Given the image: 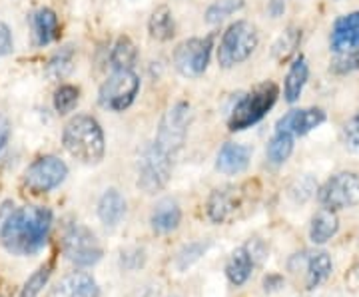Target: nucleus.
Wrapping results in <instances>:
<instances>
[{
  "label": "nucleus",
  "mask_w": 359,
  "mask_h": 297,
  "mask_svg": "<svg viewBox=\"0 0 359 297\" xmlns=\"http://www.w3.org/2000/svg\"><path fill=\"white\" fill-rule=\"evenodd\" d=\"M50 228L52 212L48 207H18L0 221V242L14 256H34L46 246Z\"/></svg>",
  "instance_id": "obj_1"
},
{
  "label": "nucleus",
  "mask_w": 359,
  "mask_h": 297,
  "mask_svg": "<svg viewBox=\"0 0 359 297\" xmlns=\"http://www.w3.org/2000/svg\"><path fill=\"white\" fill-rule=\"evenodd\" d=\"M62 142L68 154L74 156L82 164H98L106 152L104 132L96 118L78 114L68 120L62 134Z\"/></svg>",
  "instance_id": "obj_2"
},
{
  "label": "nucleus",
  "mask_w": 359,
  "mask_h": 297,
  "mask_svg": "<svg viewBox=\"0 0 359 297\" xmlns=\"http://www.w3.org/2000/svg\"><path fill=\"white\" fill-rule=\"evenodd\" d=\"M278 96H280V90L273 82L259 84L257 88H254L250 94H245L244 98L236 104V108L231 110L230 120H228V128L231 132H242L245 128H252L273 108Z\"/></svg>",
  "instance_id": "obj_3"
},
{
  "label": "nucleus",
  "mask_w": 359,
  "mask_h": 297,
  "mask_svg": "<svg viewBox=\"0 0 359 297\" xmlns=\"http://www.w3.org/2000/svg\"><path fill=\"white\" fill-rule=\"evenodd\" d=\"M256 26L248 20H238L230 25V28L224 32L218 48V62L222 68H233V66L245 62L257 48Z\"/></svg>",
  "instance_id": "obj_4"
},
{
  "label": "nucleus",
  "mask_w": 359,
  "mask_h": 297,
  "mask_svg": "<svg viewBox=\"0 0 359 297\" xmlns=\"http://www.w3.org/2000/svg\"><path fill=\"white\" fill-rule=\"evenodd\" d=\"M190 122H192V108H190V104H174L166 114H164L162 122H160V128H158V134H156L154 144L162 152H166L168 156L174 158L176 152L186 142Z\"/></svg>",
  "instance_id": "obj_5"
},
{
  "label": "nucleus",
  "mask_w": 359,
  "mask_h": 297,
  "mask_svg": "<svg viewBox=\"0 0 359 297\" xmlns=\"http://www.w3.org/2000/svg\"><path fill=\"white\" fill-rule=\"evenodd\" d=\"M172 174V156L150 144L138 160V188L144 194H156L166 188Z\"/></svg>",
  "instance_id": "obj_6"
},
{
  "label": "nucleus",
  "mask_w": 359,
  "mask_h": 297,
  "mask_svg": "<svg viewBox=\"0 0 359 297\" xmlns=\"http://www.w3.org/2000/svg\"><path fill=\"white\" fill-rule=\"evenodd\" d=\"M140 90V78L132 70H114V74L100 86V106L112 112H124L136 100Z\"/></svg>",
  "instance_id": "obj_7"
},
{
  "label": "nucleus",
  "mask_w": 359,
  "mask_h": 297,
  "mask_svg": "<svg viewBox=\"0 0 359 297\" xmlns=\"http://www.w3.org/2000/svg\"><path fill=\"white\" fill-rule=\"evenodd\" d=\"M62 251L68 261L76 263L80 268H92L102 259V247L98 244L96 235L80 223H72L66 230Z\"/></svg>",
  "instance_id": "obj_8"
},
{
  "label": "nucleus",
  "mask_w": 359,
  "mask_h": 297,
  "mask_svg": "<svg viewBox=\"0 0 359 297\" xmlns=\"http://www.w3.org/2000/svg\"><path fill=\"white\" fill-rule=\"evenodd\" d=\"M318 200L327 209H346L359 204V178L353 172H339L318 190Z\"/></svg>",
  "instance_id": "obj_9"
},
{
  "label": "nucleus",
  "mask_w": 359,
  "mask_h": 297,
  "mask_svg": "<svg viewBox=\"0 0 359 297\" xmlns=\"http://www.w3.org/2000/svg\"><path fill=\"white\" fill-rule=\"evenodd\" d=\"M68 176L66 164L56 156H42L25 172V186L32 194H46L58 188Z\"/></svg>",
  "instance_id": "obj_10"
},
{
  "label": "nucleus",
  "mask_w": 359,
  "mask_h": 297,
  "mask_svg": "<svg viewBox=\"0 0 359 297\" xmlns=\"http://www.w3.org/2000/svg\"><path fill=\"white\" fill-rule=\"evenodd\" d=\"M212 48H214V39L212 36L184 40L174 52L176 70L186 78L202 76L208 64H210Z\"/></svg>",
  "instance_id": "obj_11"
},
{
  "label": "nucleus",
  "mask_w": 359,
  "mask_h": 297,
  "mask_svg": "<svg viewBox=\"0 0 359 297\" xmlns=\"http://www.w3.org/2000/svg\"><path fill=\"white\" fill-rule=\"evenodd\" d=\"M332 258L330 254L325 251H302V254H295L294 258L290 259V270L292 272H299V270H306V287L308 289H316L320 287L332 273Z\"/></svg>",
  "instance_id": "obj_12"
},
{
  "label": "nucleus",
  "mask_w": 359,
  "mask_h": 297,
  "mask_svg": "<svg viewBox=\"0 0 359 297\" xmlns=\"http://www.w3.org/2000/svg\"><path fill=\"white\" fill-rule=\"evenodd\" d=\"M325 112L321 108H304V110H292L285 116L278 120L276 132H285L292 136H306L311 130L320 128L325 122Z\"/></svg>",
  "instance_id": "obj_13"
},
{
  "label": "nucleus",
  "mask_w": 359,
  "mask_h": 297,
  "mask_svg": "<svg viewBox=\"0 0 359 297\" xmlns=\"http://www.w3.org/2000/svg\"><path fill=\"white\" fill-rule=\"evenodd\" d=\"M238 206H240L238 190L228 186V188H218L210 194L208 204H205V212H208V218L214 223H224L236 214Z\"/></svg>",
  "instance_id": "obj_14"
},
{
  "label": "nucleus",
  "mask_w": 359,
  "mask_h": 297,
  "mask_svg": "<svg viewBox=\"0 0 359 297\" xmlns=\"http://www.w3.org/2000/svg\"><path fill=\"white\" fill-rule=\"evenodd\" d=\"M250 158H252V150L242 144L228 142L222 146L218 160H216V168L226 176H236L242 174L250 166Z\"/></svg>",
  "instance_id": "obj_15"
},
{
  "label": "nucleus",
  "mask_w": 359,
  "mask_h": 297,
  "mask_svg": "<svg viewBox=\"0 0 359 297\" xmlns=\"http://www.w3.org/2000/svg\"><path fill=\"white\" fill-rule=\"evenodd\" d=\"M330 44L334 52L349 50V48L359 46V11L335 20Z\"/></svg>",
  "instance_id": "obj_16"
},
{
  "label": "nucleus",
  "mask_w": 359,
  "mask_h": 297,
  "mask_svg": "<svg viewBox=\"0 0 359 297\" xmlns=\"http://www.w3.org/2000/svg\"><path fill=\"white\" fill-rule=\"evenodd\" d=\"M58 293L62 297H98L100 287L90 273L72 272L58 284Z\"/></svg>",
  "instance_id": "obj_17"
},
{
  "label": "nucleus",
  "mask_w": 359,
  "mask_h": 297,
  "mask_svg": "<svg viewBox=\"0 0 359 297\" xmlns=\"http://www.w3.org/2000/svg\"><path fill=\"white\" fill-rule=\"evenodd\" d=\"M180 221H182V209H180L178 202L174 200H162L158 202L150 216V226L156 233H170L178 230Z\"/></svg>",
  "instance_id": "obj_18"
},
{
  "label": "nucleus",
  "mask_w": 359,
  "mask_h": 297,
  "mask_svg": "<svg viewBox=\"0 0 359 297\" xmlns=\"http://www.w3.org/2000/svg\"><path fill=\"white\" fill-rule=\"evenodd\" d=\"M256 265V259L250 254V249L242 246L238 247L230 256V259H228V263H226V275H228L231 285L240 287V285H244L250 279V275H252Z\"/></svg>",
  "instance_id": "obj_19"
},
{
  "label": "nucleus",
  "mask_w": 359,
  "mask_h": 297,
  "mask_svg": "<svg viewBox=\"0 0 359 297\" xmlns=\"http://www.w3.org/2000/svg\"><path fill=\"white\" fill-rule=\"evenodd\" d=\"M126 216V200L118 190H106L98 202V218L104 226L114 228Z\"/></svg>",
  "instance_id": "obj_20"
},
{
  "label": "nucleus",
  "mask_w": 359,
  "mask_h": 297,
  "mask_svg": "<svg viewBox=\"0 0 359 297\" xmlns=\"http://www.w3.org/2000/svg\"><path fill=\"white\" fill-rule=\"evenodd\" d=\"M32 32L39 46H46L60 36V25L58 16L50 8H40L39 13L32 16Z\"/></svg>",
  "instance_id": "obj_21"
},
{
  "label": "nucleus",
  "mask_w": 359,
  "mask_h": 297,
  "mask_svg": "<svg viewBox=\"0 0 359 297\" xmlns=\"http://www.w3.org/2000/svg\"><path fill=\"white\" fill-rule=\"evenodd\" d=\"M309 76V66L308 60L304 56L295 58L294 64L290 66L287 70V76H285V84H283V96H285V102L294 104L299 100L304 86L308 82Z\"/></svg>",
  "instance_id": "obj_22"
},
{
  "label": "nucleus",
  "mask_w": 359,
  "mask_h": 297,
  "mask_svg": "<svg viewBox=\"0 0 359 297\" xmlns=\"http://www.w3.org/2000/svg\"><path fill=\"white\" fill-rule=\"evenodd\" d=\"M339 230V220L334 209L321 207L320 212L313 216L311 226H309V240L313 244H325L334 237Z\"/></svg>",
  "instance_id": "obj_23"
},
{
  "label": "nucleus",
  "mask_w": 359,
  "mask_h": 297,
  "mask_svg": "<svg viewBox=\"0 0 359 297\" xmlns=\"http://www.w3.org/2000/svg\"><path fill=\"white\" fill-rule=\"evenodd\" d=\"M148 30H150V36L160 40V42H166V40L172 39L176 34L172 11L168 6H158L148 20Z\"/></svg>",
  "instance_id": "obj_24"
},
{
  "label": "nucleus",
  "mask_w": 359,
  "mask_h": 297,
  "mask_svg": "<svg viewBox=\"0 0 359 297\" xmlns=\"http://www.w3.org/2000/svg\"><path fill=\"white\" fill-rule=\"evenodd\" d=\"M74 56H76L74 46H62L60 50L54 52V56L46 64V76H48V80H52V82L65 80L72 72V68H74Z\"/></svg>",
  "instance_id": "obj_25"
},
{
  "label": "nucleus",
  "mask_w": 359,
  "mask_h": 297,
  "mask_svg": "<svg viewBox=\"0 0 359 297\" xmlns=\"http://www.w3.org/2000/svg\"><path fill=\"white\" fill-rule=\"evenodd\" d=\"M138 60V50L136 44L128 36H120L116 40L112 54H110V64L114 70H132Z\"/></svg>",
  "instance_id": "obj_26"
},
{
  "label": "nucleus",
  "mask_w": 359,
  "mask_h": 297,
  "mask_svg": "<svg viewBox=\"0 0 359 297\" xmlns=\"http://www.w3.org/2000/svg\"><path fill=\"white\" fill-rule=\"evenodd\" d=\"M294 152V136L285 132H276L268 144V162L271 166H282Z\"/></svg>",
  "instance_id": "obj_27"
},
{
  "label": "nucleus",
  "mask_w": 359,
  "mask_h": 297,
  "mask_svg": "<svg viewBox=\"0 0 359 297\" xmlns=\"http://www.w3.org/2000/svg\"><path fill=\"white\" fill-rule=\"evenodd\" d=\"M299 40H302V30H295V28H287L280 39L276 40L271 54L278 62H285L290 60V56L294 54L295 48L299 46Z\"/></svg>",
  "instance_id": "obj_28"
},
{
  "label": "nucleus",
  "mask_w": 359,
  "mask_h": 297,
  "mask_svg": "<svg viewBox=\"0 0 359 297\" xmlns=\"http://www.w3.org/2000/svg\"><path fill=\"white\" fill-rule=\"evenodd\" d=\"M244 6V0H216L205 11V22L208 25H219L230 14L238 13Z\"/></svg>",
  "instance_id": "obj_29"
},
{
  "label": "nucleus",
  "mask_w": 359,
  "mask_h": 297,
  "mask_svg": "<svg viewBox=\"0 0 359 297\" xmlns=\"http://www.w3.org/2000/svg\"><path fill=\"white\" fill-rule=\"evenodd\" d=\"M78 100H80V90L72 84H62L58 90L54 92V110L65 116V114H70L74 108H76Z\"/></svg>",
  "instance_id": "obj_30"
},
{
  "label": "nucleus",
  "mask_w": 359,
  "mask_h": 297,
  "mask_svg": "<svg viewBox=\"0 0 359 297\" xmlns=\"http://www.w3.org/2000/svg\"><path fill=\"white\" fill-rule=\"evenodd\" d=\"M359 70V46L355 48H349V50L335 52L334 60H332V72L339 74V76H346Z\"/></svg>",
  "instance_id": "obj_31"
},
{
  "label": "nucleus",
  "mask_w": 359,
  "mask_h": 297,
  "mask_svg": "<svg viewBox=\"0 0 359 297\" xmlns=\"http://www.w3.org/2000/svg\"><path fill=\"white\" fill-rule=\"evenodd\" d=\"M50 265H42L40 270L32 273L25 284V287H22L20 297H39L40 291L44 289V285L48 284V279H50Z\"/></svg>",
  "instance_id": "obj_32"
},
{
  "label": "nucleus",
  "mask_w": 359,
  "mask_h": 297,
  "mask_svg": "<svg viewBox=\"0 0 359 297\" xmlns=\"http://www.w3.org/2000/svg\"><path fill=\"white\" fill-rule=\"evenodd\" d=\"M208 249V244H202V242H194L190 246H186L182 251L178 254V270H186L190 268L194 261L202 258Z\"/></svg>",
  "instance_id": "obj_33"
},
{
  "label": "nucleus",
  "mask_w": 359,
  "mask_h": 297,
  "mask_svg": "<svg viewBox=\"0 0 359 297\" xmlns=\"http://www.w3.org/2000/svg\"><path fill=\"white\" fill-rule=\"evenodd\" d=\"M344 140L346 146L353 152H359V114L355 118H351L344 128Z\"/></svg>",
  "instance_id": "obj_34"
},
{
  "label": "nucleus",
  "mask_w": 359,
  "mask_h": 297,
  "mask_svg": "<svg viewBox=\"0 0 359 297\" xmlns=\"http://www.w3.org/2000/svg\"><path fill=\"white\" fill-rule=\"evenodd\" d=\"M316 192V184L313 180L306 176V178H302V180L295 184V188H292V195H294L297 202H306L308 198H311Z\"/></svg>",
  "instance_id": "obj_35"
},
{
  "label": "nucleus",
  "mask_w": 359,
  "mask_h": 297,
  "mask_svg": "<svg viewBox=\"0 0 359 297\" xmlns=\"http://www.w3.org/2000/svg\"><path fill=\"white\" fill-rule=\"evenodd\" d=\"M14 48L13 44V32H11V28L4 25L2 20H0V56H6V54H11Z\"/></svg>",
  "instance_id": "obj_36"
},
{
  "label": "nucleus",
  "mask_w": 359,
  "mask_h": 297,
  "mask_svg": "<svg viewBox=\"0 0 359 297\" xmlns=\"http://www.w3.org/2000/svg\"><path fill=\"white\" fill-rule=\"evenodd\" d=\"M8 138H11V122H8V118L4 116V114H0V154L6 148Z\"/></svg>",
  "instance_id": "obj_37"
},
{
  "label": "nucleus",
  "mask_w": 359,
  "mask_h": 297,
  "mask_svg": "<svg viewBox=\"0 0 359 297\" xmlns=\"http://www.w3.org/2000/svg\"><path fill=\"white\" fill-rule=\"evenodd\" d=\"M268 11L273 18L282 16V14L285 13V0H271V2H269Z\"/></svg>",
  "instance_id": "obj_38"
},
{
  "label": "nucleus",
  "mask_w": 359,
  "mask_h": 297,
  "mask_svg": "<svg viewBox=\"0 0 359 297\" xmlns=\"http://www.w3.org/2000/svg\"><path fill=\"white\" fill-rule=\"evenodd\" d=\"M283 285V279L280 275H269L264 279V287H266V291H276V289H280Z\"/></svg>",
  "instance_id": "obj_39"
}]
</instances>
